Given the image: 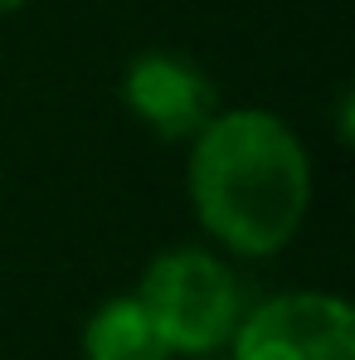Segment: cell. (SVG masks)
Returning <instances> with one entry per match:
<instances>
[{
  "label": "cell",
  "instance_id": "obj_1",
  "mask_svg": "<svg viewBox=\"0 0 355 360\" xmlns=\"http://www.w3.org/2000/svg\"><path fill=\"white\" fill-rule=\"evenodd\" d=\"M190 200L200 224L238 253H278L297 234L311 171L288 122L273 112L209 117L190 156Z\"/></svg>",
  "mask_w": 355,
  "mask_h": 360
},
{
  "label": "cell",
  "instance_id": "obj_2",
  "mask_svg": "<svg viewBox=\"0 0 355 360\" xmlns=\"http://www.w3.org/2000/svg\"><path fill=\"white\" fill-rule=\"evenodd\" d=\"M136 302L146 307V316L156 321L161 341L171 351H219L238 326V283L234 273L200 253V248H176L161 253L146 278Z\"/></svg>",
  "mask_w": 355,
  "mask_h": 360
},
{
  "label": "cell",
  "instance_id": "obj_3",
  "mask_svg": "<svg viewBox=\"0 0 355 360\" xmlns=\"http://www.w3.org/2000/svg\"><path fill=\"white\" fill-rule=\"evenodd\" d=\"M234 331V360H355V316L326 292L273 297Z\"/></svg>",
  "mask_w": 355,
  "mask_h": 360
},
{
  "label": "cell",
  "instance_id": "obj_4",
  "mask_svg": "<svg viewBox=\"0 0 355 360\" xmlns=\"http://www.w3.org/2000/svg\"><path fill=\"white\" fill-rule=\"evenodd\" d=\"M122 93H127L131 112L166 141L200 136L214 117V83L205 78L200 63L171 54V49H151V54L131 59Z\"/></svg>",
  "mask_w": 355,
  "mask_h": 360
},
{
  "label": "cell",
  "instance_id": "obj_5",
  "mask_svg": "<svg viewBox=\"0 0 355 360\" xmlns=\"http://www.w3.org/2000/svg\"><path fill=\"white\" fill-rule=\"evenodd\" d=\"M83 356L88 360H166L171 346L161 341L156 321L136 297L103 302L83 326Z\"/></svg>",
  "mask_w": 355,
  "mask_h": 360
},
{
  "label": "cell",
  "instance_id": "obj_6",
  "mask_svg": "<svg viewBox=\"0 0 355 360\" xmlns=\"http://www.w3.org/2000/svg\"><path fill=\"white\" fill-rule=\"evenodd\" d=\"M20 5H30V0H0V10H20Z\"/></svg>",
  "mask_w": 355,
  "mask_h": 360
}]
</instances>
